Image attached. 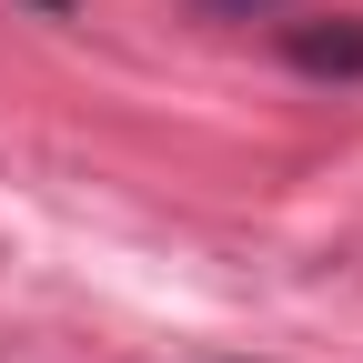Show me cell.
<instances>
[{
    "label": "cell",
    "instance_id": "6da1fadb",
    "mask_svg": "<svg viewBox=\"0 0 363 363\" xmlns=\"http://www.w3.org/2000/svg\"><path fill=\"white\" fill-rule=\"evenodd\" d=\"M283 61H293L303 81H363V11L283 21Z\"/></svg>",
    "mask_w": 363,
    "mask_h": 363
},
{
    "label": "cell",
    "instance_id": "7a4b0ae2",
    "mask_svg": "<svg viewBox=\"0 0 363 363\" xmlns=\"http://www.w3.org/2000/svg\"><path fill=\"white\" fill-rule=\"evenodd\" d=\"M192 11H202V21H272L283 0H192Z\"/></svg>",
    "mask_w": 363,
    "mask_h": 363
}]
</instances>
